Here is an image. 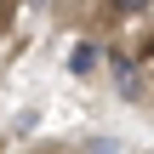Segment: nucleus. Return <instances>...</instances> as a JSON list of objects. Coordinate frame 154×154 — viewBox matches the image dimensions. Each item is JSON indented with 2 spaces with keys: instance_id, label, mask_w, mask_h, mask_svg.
Returning <instances> with one entry per match:
<instances>
[{
  "instance_id": "1",
  "label": "nucleus",
  "mask_w": 154,
  "mask_h": 154,
  "mask_svg": "<svg viewBox=\"0 0 154 154\" xmlns=\"http://www.w3.org/2000/svg\"><path fill=\"white\" fill-rule=\"evenodd\" d=\"M97 57H103V51H97L91 40H80V46L69 51V69H74V74H91V69H97Z\"/></svg>"
},
{
  "instance_id": "2",
  "label": "nucleus",
  "mask_w": 154,
  "mask_h": 154,
  "mask_svg": "<svg viewBox=\"0 0 154 154\" xmlns=\"http://www.w3.org/2000/svg\"><path fill=\"white\" fill-rule=\"evenodd\" d=\"M114 11H149V0H114Z\"/></svg>"
}]
</instances>
